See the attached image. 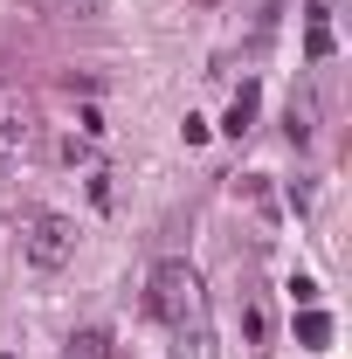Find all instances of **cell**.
Wrapping results in <instances>:
<instances>
[{"label":"cell","mask_w":352,"mask_h":359,"mask_svg":"<svg viewBox=\"0 0 352 359\" xmlns=\"http://www.w3.org/2000/svg\"><path fill=\"white\" fill-rule=\"evenodd\" d=\"M297 346H311V353H325V346H332V318L318 311V304L297 311Z\"/></svg>","instance_id":"3957f363"},{"label":"cell","mask_w":352,"mask_h":359,"mask_svg":"<svg viewBox=\"0 0 352 359\" xmlns=\"http://www.w3.org/2000/svg\"><path fill=\"white\" fill-rule=\"evenodd\" d=\"M62 359H111V332H97V325H90V332H76V339L62 346Z\"/></svg>","instance_id":"8992f818"},{"label":"cell","mask_w":352,"mask_h":359,"mask_svg":"<svg viewBox=\"0 0 352 359\" xmlns=\"http://www.w3.org/2000/svg\"><path fill=\"white\" fill-rule=\"evenodd\" d=\"M249 125H256V83H242V90H235V104H228V125H221V132H228V138H242Z\"/></svg>","instance_id":"5b68a950"},{"label":"cell","mask_w":352,"mask_h":359,"mask_svg":"<svg viewBox=\"0 0 352 359\" xmlns=\"http://www.w3.org/2000/svg\"><path fill=\"white\" fill-rule=\"evenodd\" d=\"M201 7H215V0H201Z\"/></svg>","instance_id":"30bf717a"},{"label":"cell","mask_w":352,"mask_h":359,"mask_svg":"<svg viewBox=\"0 0 352 359\" xmlns=\"http://www.w3.org/2000/svg\"><path fill=\"white\" fill-rule=\"evenodd\" d=\"M69 256H76V222H69V215H28V222H21V263L28 269L55 276Z\"/></svg>","instance_id":"7a4b0ae2"},{"label":"cell","mask_w":352,"mask_h":359,"mask_svg":"<svg viewBox=\"0 0 352 359\" xmlns=\"http://www.w3.org/2000/svg\"><path fill=\"white\" fill-rule=\"evenodd\" d=\"M145 311L159 318V325H173V332H187L201 318V276L187 263H159L152 283H145Z\"/></svg>","instance_id":"6da1fadb"},{"label":"cell","mask_w":352,"mask_h":359,"mask_svg":"<svg viewBox=\"0 0 352 359\" xmlns=\"http://www.w3.org/2000/svg\"><path fill=\"white\" fill-rule=\"evenodd\" d=\"M332 48H339V42H332V28H325V7H311V35H304V55H311V62H332Z\"/></svg>","instance_id":"52a82bcc"},{"label":"cell","mask_w":352,"mask_h":359,"mask_svg":"<svg viewBox=\"0 0 352 359\" xmlns=\"http://www.w3.org/2000/svg\"><path fill=\"white\" fill-rule=\"evenodd\" d=\"M21 152H28V125H21V111H7V118H0V173H7Z\"/></svg>","instance_id":"277c9868"},{"label":"cell","mask_w":352,"mask_h":359,"mask_svg":"<svg viewBox=\"0 0 352 359\" xmlns=\"http://www.w3.org/2000/svg\"><path fill=\"white\" fill-rule=\"evenodd\" d=\"M290 297H297V311H304V304H318V283H311V276H290Z\"/></svg>","instance_id":"9c48e42d"},{"label":"cell","mask_w":352,"mask_h":359,"mask_svg":"<svg viewBox=\"0 0 352 359\" xmlns=\"http://www.w3.org/2000/svg\"><path fill=\"white\" fill-rule=\"evenodd\" d=\"M311 132H318V104H311V90H304V97H290V138L304 145Z\"/></svg>","instance_id":"ba28073f"}]
</instances>
